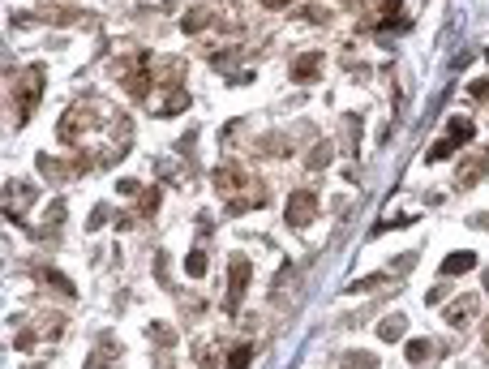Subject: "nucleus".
<instances>
[{
	"label": "nucleus",
	"mask_w": 489,
	"mask_h": 369,
	"mask_svg": "<svg viewBox=\"0 0 489 369\" xmlns=\"http://www.w3.org/2000/svg\"><path fill=\"white\" fill-rule=\"evenodd\" d=\"M43 65H30L26 73H22V82H18V99H13V112H18V125H26L30 120V112H35V103H39V94H43Z\"/></svg>",
	"instance_id": "1"
},
{
	"label": "nucleus",
	"mask_w": 489,
	"mask_h": 369,
	"mask_svg": "<svg viewBox=\"0 0 489 369\" xmlns=\"http://www.w3.org/2000/svg\"><path fill=\"white\" fill-rule=\"evenodd\" d=\"M249 275H253L249 258H244V253H236V258L227 262V296H223V309H227V314H236V309H240L244 292H249Z\"/></svg>",
	"instance_id": "2"
},
{
	"label": "nucleus",
	"mask_w": 489,
	"mask_h": 369,
	"mask_svg": "<svg viewBox=\"0 0 489 369\" xmlns=\"http://www.w3.org/2000/svg\"><path fill=\"white\" fill-rule=\"evenodd\" d=\"M284 219H288V228H309V223L318 219V194L314 189H297L284 206Z\"/></svg>",
	"instance_id": "3"
},
{
	"label": "nucleus",
	"mask_w": 489,
	"mask_h": 369,
	"mask_svg": "<svg viewBox=\"0 0 489 369\" xmlns=\"http://www.w3.org/2000/svg\"><path fill=\"white\" fill-rule=\"evenodd\" d=\"M95 112H99V103H77V107H69V112H64V120L56 125V138H60V142H77L82 129H90V125L99 120Z\"/></svg>",
	"instance_id": "4"
},
{
	"label": "nucleus",
	"mask_w": 489,
	"mask_h": 369,
	"mask_svg": "<svg viewBox=\"0 0 489 369\" xmlns=\"http://www.w3.org/2000/svg\"><path fill=\"white\" fill-rule=\"evenodd\" d=\"M240 185H253V181L244 176V168L236 164V159H223V164L215 168V194H219V198H236Z\"/></svg>",
	"instance_id": "5"
},
{
	"label": "nucleus",
	"mask_w": 489,
	"mask_h": 369,
	"mask_svg": "<svg viewBox=\"0 0 489 369\" xmlns=\"http://www.w3.org/2000/svg\"><path fill=\"white\" fill-rule=\"evenodd\" d=\"M146 60H151L146 52L134 56V69L125 73V94H129V99H146V90H151V82H155V77L146 73Z\"/></svg>",
	"instance_id": "6"
},
{
	"label": "nucleus",
	"mask_w": 489,
	"mask_h": 369,
	"mask_svg": "<svg viewBox=\"0 0 489 369\" xmlns=\"http://www.w3.org/2000/svg\"><path fill=\"white\" fill-rule=\"evenodd\" d=\"M35 168H39L43 181H52V185H60V181H69V176H73V164H60V159L47 155V151L35 155Z\"/></svg>",
	"instance_id": "7"
},
{
	"label": "nucleus",
	"mask_w": 489,
	"mask_h": 369,
	"mask_svg": "<svg viewBox=\"0 0 489 369\" xmlns=\"http://www.w3.org/2000/svg\"><path fill=\"white\" fill-rule=\"evenodd\" d=\"M403 335H408V318L403 314H386L382 322H378V340L382 344H399Z\"/></svg>",
	"instance_id": "8"
},
{
	"label": "nucleus",
	"mask_w": 489,
	"mask_h": 369,
	"mask_svg": "<svg viewBox=\"0 0 489 369\" xmlns=\"http://www.w3.org/2000/svg\"><path fill=\"white\" fill-rule=\"evenodd\" d=\"M322 69V52H305L301 60H292V82H314Z\"/></svg>",
	"instance_id": "9"
},
{
	"label": "nucleus",
	"mask_w": 489,
	"mask_h": 369,
	"mask_svg": "<svg viewBox=\"0 0 489 369\" xmlns=\"http://www.w3.org/2000/svg\"><path fill=\"white\" fill-rule=\"evenodd\" d=\"M468 270H477V253L460 249V253H447V258H442V275H447V279H451V275H468Z\"/></svg>",
	"instance_id": "10"
},
{
	"label": "nucleus",
	"mask_w": 489,
	"mask_h": 369,
	"mask_svg": "<svg viewBox=\"0 0 489 369\" xmlns=\"http://www.w3.org/2000/svg\"><path fill=\"white\" fill-rule=\"evenodd\" d=\"M266 202V189H249V194H240V198H227V215H244V211H253V206H262Z\"/></svg>",
	"instance_id": "11"
},
{
	"label": "nucleus",
	"mask_w": 489,
	"mask_h": 369,
	"mask_svg": "<svg viewBox=\"0 0 489 369\" xmlns=\"http://www.w3.org/2000/svg\"><path fill=\"white\" fill-rule=\"evenodd\" d=\"M185 107H189V90H185V86H172L155 112H159V116H176V112H185Z\"/></svg>",
	"instance_id": "12"
},
{
	"label": "nucleus",
	"mask_w": 489,
	"mask_h": 369,
	"mask_svg": "<svg viewBox=\"0 0 489 369\" xmlns=\"http://www.w3.org/2000/svg\"><path fill=\"white\" fill-rule=\"evenodd\" d=\"M485 168H489V151H485L481 159H468V164L460 168V189H472V185L485 176Z\"/></svg>",
	"instance_id": "13"
},
{
	"label": "nucleus",
	"mask_w": 489,
	"mask_h": 369,
	"mask_svg": "<svg viewBox=\"0 0 489 369\" xmlns=\"http://www.w3.org/2000/svg\"><path fill=\"white\" fill-rule=\"evenodd\" d=\"M210 22H215V13H210V9H189L185 18H181V30H185V35H198V30H206Z\"/></svg>",
	"instance_id": "14"
},
{
	"label": "nucleus",
	"mask_w": 489,
	"mask_h": 369,
	"mask_svg": "<svg viewBox=\"0 0 489 369\" xmlns=\"http://www.w3.org/2000/svg\"><path fill=\"white\" fill-rule=\"evenodd\" d=\"M339 365H344V369H378V357H373V352H365V348H352V352H344V357H339Z\"/></svg>",
	"instance_id": "15"
},
{
	"label": "nucleus",
	"mask_w": 489,
	"mask_h": 369,
	"mask_svg": "<svg viewBox=\"0 0 489 369\" xmlns=\"http://www.w3.org/2000/svg\"><path fill=\"white\" fill-rule=\"evenodd\" d=\"M477 314V296H464V301H455L451 309H447V322L451 327H464V318H472Z\"/></svg>",
	"instance_id": "16"
},
{
	"label": "nucleus",
	"mask_w": 489,
	"mask_h": 369,
	"mask_svg": "<svg viewBox=\"0 0 489 369\" xmlns=\"http://www.w3.org/2000/svg\"><path fill=\"white\" fill-rule=\"evenodd\" d=\"M43 22H56V26H73L77 22V9H60V5H43L39 9Z\"/></svg>",
	"instance_id": "17"
},
{
	"label": "nucleus",
	"mask_w": 489,
	"mask_h": 369,
	"mask_svg": "<svg viewBox=\"0 0 489 369\" xmlns=\"http://www.w3.org/2000/svg\"><path fill=\"white\" fill-rule=\"evenodd\" d=\"M403 357L412 361V365H425V361L434 357V344H429V340H408V348H403Z\"/></svg>",
	"instance_id": "18"
},
{
	"label": "nucleus",
	"mask_w": 489,
	"mask_h": 369,
	"mask_svg": "<svg viewBox=\"0 0 489 369\" xmlns=\"http://www.w3.org/2000/svg\"><path fill=\"white\" fill-rule=\"evenodd\" d=\"M258 151L262 155H288V138L284 133H266V138H258Z\"/></svg>",
	"instance_id": "19"
},
{
	"label": "nucleus",
	"mask_w": 489,
	"mask_h": 369,
	"mask_svg": "<svg viewBox=\"0 0 489 369\" xmlns=\"http://www.w3.org/2000/svg\"><path fill=\"white\" fill-rule=\"evenodd\" d=\"M382 283H390V275L382 270V275H365V279H352L348 283V292H378Z\"/></svg>",
	"instance_id": "20"
},
{
	"label": "nucleus",
	"mask_w": 489,
	"mask_h": 369,
	"mask_svg": "<svg viewBox=\"0 0 489 369\" xmlns=\"http://www.w3.org/2000/svg\"><path fill=\"white\" fill-rule=\"evenodd\" d=\"M146 335H151V344H159V348H172V344H176V331H172L168 322H151V331H146Z\"/></svg>",
	"instance_id": "21"
},
{
	"label": "nucleus",
	"mask_w": 489,
	"mask_h": 369,
	"mask_svg": "<svg viewBox=\"0 0 489 369\" xmlns=\"http://www.w3.org/2000/svg\"><path fill=\"white\" fill-rule=\"evenodd\" d=\"M39 279H43L47 288H56V292H64V296H73V292H77V288H73L69 279H64L60 270H39Z\"/></svg>",
	"instance_id": "22"
},
{
	"label": "nucleus",
	"mask_w": 489,
	"mask_h": 369,
	"mask_svg": "<svg viewBox=\"0 0 489 369\" xmlns=\"http://www.w3.org/2000/svg\"><path fill=\"white\" fill-rule=\"evenodd\" d=\"M472 133H477V125H472V120H464V116L451 120V142H455V147H460V142H472Z\"/></svg>",
	"instance_id": "23"
},
{
	"label": "nucleus",
	"mask_w": 489,
	"mask_h": 369,
	"mask_svg": "<svg viewBox=\"0 0 489 369\" xmlns=\"http://www.w3.org/2000/svg\"><path fill=\"white\" fill-rule=\"evenodd\" d=\"M206 266H210V262H206V253H202V249H189V258H185V270H189V275H193V279H202V275H206Z\"/></svg>",
	"instance_id": "24"
},
{
	"label": "nucleus",
	"mask_w": 489,
	"mask_h": 369,
	"mask_svg": "<svg viewBox=\"0 0 489 369\" xmlns=\"http://www.w3.org/2000/svg\"><path fill=\"white\" fill-rule=\"evenodd\" d=\"M159 211V189H142L138 194V215H155Z\"/></svg>",
	"instance_id": "25"
},
{
	"label": "nucleus",
	"mask_w": 489,
	"mask_h": 369,
	"mask_svg": "<svg viewBox=\"0 0 489 369\" xmlns=\"http://www.w3.org/2000/svg\"><path fill=\"white\" fill-rule=\"evenodd\" d=\"M249 361H253V348L240 344V348H232V357H227V369H249Z\"/></svg>",
	"instance_id": "26"
},
{
	"label": "nucleus",
	"mask_w": 489,
	"mask_h": 369,
	"mask_svg": "<svg viewBox=\"0 0 489 369\" xmlns=\"http://www.w3.org/2000/svg\"><path fill=\"white\" fill-rule=\"evenodd\" d=\"M305 164H309V168H314V172H322L326 164H331V147H326V142H318V147H314V155H309V159H305Z\"/></svg>",
	"instance_id": "27"
},
{
	"label": "nucleus",
	"mask_w": 489,
	"mask_h": 369,
	"mask_svg": "<svg viewBox=\"0 0 489 369\" xmlns=\"http://www.w3.org/2000/svg\"><path fill=\"white\" fill-rule=\"evenodd\" d=\"M451 155H455V142H451V138L434 142V151H429V159H434V164H442V159H451Z\"/></svg>",
	"instance_id": "28"
},
{
	"label": "nucleus",
	"mask_w": 489,
	"mask_h": 369,
	"mask_svg": "<svg viewBox=\"0 0 489 369\" xmlns=\"http://www.w3.org/2000/svg\"><path fill=\"white\" fill-rule=\"evenodd\" d=\"M193 361H198L202 369H210V365L219 361V357H215V344H198V357H193Z\"/></svg>",
	"instance_id": "29"
},
{
	"label": "nucleus",
	"mask_w": 489,
	"mask_h": 369,
	"mask_svg": "<svg viewBox=\"0 0 489 369\" xmlns=\"http://www.w3.org/2000/svg\"><path fill=\"white\" fill-rule=\"evenodd\" d=\"M103 223H108V206H95V211H90V219H86V228L95 232V228H103Z\"/></svg>",
	"instance_id": "30"
},
{
	"label": "nucleus",
	"mask_w": 489,
	"mask_h": 369,
	"mask_svg": "<svg viewBox=\"0 0 489 369\" xmlns=\"http://www.w3.org/2000/svg\"><path fill=\"white\" fill-rule=\"evenodd\" d=\"M447 292H451L447 283H438V288H429V292H425V305H442V301H447Z\"/></svg>",
	"instance_id": "31"
},
{
	"label": "nucleus",
	"mask_w": 489,
	"mask_h": 369,
	"mask_svg": "<svg viewBox=\"0 0 489 369\" xmlns=\"http://www.w3.org/2000/svg\"><path fill=\"white\" fill-rule=\"evenodd\" d=\"M60 219H64V202H52V206H47V223L60 228Z\"/></svg>",
	"instance_id": "32"
},
{
	"label": "nucleus",
	"mask_w": 489,
	"mask_h": 369,
	"mask_svg": "<svg viewBox=\"0 0 489 369\" xmlns=\"http://www.w3.org/2000/svg\"><path fill=\"white\" fill-rule=\"evenodd\" d=\"M86 369H112V357H103V352H95V357H86Z\"/></svg>",
	"instance_id": "33"
},
{
	"label": "nucleus",
	"mask_w": 489,
	"mask_h": 369,
	"mask_svg": "<svg viewBox=\"0 0 489 369\" xmlns=\"http://www.w3.org/2000/svg\"><path fill=\"white\" fill-rule=\"evenodd\" d=\"M30 344H35V331H18V340H13V348H18V352H26Z\"/></svg>",
	"instance_id": "34"
},
{
	"label": "nucleus",
	"mask_w": 489,
	"mask_h": 369,
	"mask_svg": "<svg viewBox=\"0 0 489 369\" xmlns=\"http://www.w3.org/2000/svg\"><path fill=\"white\" fill-rule=\"evenodd\" d=\"M305 18H309V22H326V18H331V13H326L322 5H309V9H305Z\"/></svg>",
	"instance_id": "35"
},
{
	"label": "nucleus",
	"mask_w": 489,
	"mask_h": 369,
	"mask_svg": "<svg viewBox=\"0 0 489 369\" xmlns=\"http://www.w3.org/2000/svg\"><path fill=\"white\" fill-rule=\"evenodd\" d=\"M472 94H477V99H485V94H489V77H481V82H472Z\"/></svg>",
	"instance_id": "36"
},
{
	"label": "nucleus",
	"mask_w": 489,
	"mask_h": 369,
	"mask_svg": "<svg viewBox=\"0 0 489 369\" xmlns=\"http://www.w3.org/2000/svg\"><path fill=\"white\" fill-rule=\"evenodd\" d=\"M288 5H292V0H262V9H271V13L275 9H288Z\"/></svg>",
	"instance_id": "37"
},
{
	"label": "nucleus",
	"mask_w": 489,
	"mask_h": 369,
	"mask_svg": "<svg viewBox=\"0 0 489 369\" xmlns=\"http://www.w3.org/2000/svg\"><path fill=\"white\" fill-rule=\"evenodd\" d=\"M485 344H489V322H485Z\"/></svg>",
	"instance_id": "38"
},
{
	"label": "nucleus",
	"mask_w": 489,
	"mask_h": 369,
	"mask_svg": "<svg viewBox=\"0 0 489 369\" xmlns=\"http://www.w3.org/2000/svg\"><path fill=\"white\" fill-rule=\"evenodd\" d=\"M26 369H43V365H26Z\"/></svg>",
	"instance_id": "39"
}]
</instances>
